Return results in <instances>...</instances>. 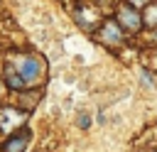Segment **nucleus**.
<instances>
[{
    "label": "nucleus",
    "mask_w": 157,
    "mask_h": 152,
    "mask_svg": "<svg viewBox=\"0 0 157 152\" xmlns=\"http://www.w3.org/2000/svg\"><path fill=\"white\" fill-rule=\"evenodd\" d=\"M42 71H44V64L39 56L34 54H17L7 61V69H5V81L10 88L15 91H25L34 83L42 81Z\"/></svg>",
    "instance_id": "nucleus-1"
},
{
    "label": "nucleus",
    "mask_w": 157,
    "mask_h": 152,
    "mask_svg": "<svg viewBox=\"0 0 157 152\" xmlns=\"http://www.w3.org/2000/svg\"><path fill=\"white\" fill-rule=\"evenodd\" d=\"M118 22H120V27H125L128 32H137V29L142 27V17H140V12H137L132 5H120V10H118Z\"/></svg>",
    "instance_id": "nucleus-2"
},
{
    "label": "nucleus",
    "mask_w": 157,
    "mask_h": 152,
    "mask_svg": "<svg viewBox=\"0 0 157 152\" xmlns=\"http://www.w3.org/2000/svg\"><path fill=\"white\" fill-rule=\"evenodd\" d=\"M96 37H98L105 47H118V44L123 42V32H120V27H118L115 22H103Z\"/></svg>",
    "instance_id": "nucleus-3"
},
{
    "label": "nucleus",
    "mask_w": 157,
    "mask_h": 152,
    "mask_svg": "<svg viewBox=\"0 0 157 152\" xmlns=\"http://www.w3.org/2000/svg\"><path fill=\"white\" fill-rule=\"evenodd\" d=\"M29 137H32L29 130H20V132H15V135L5 142V152H25V147L29 145Z\"/></svg>",
    "instance_id": "nucleus-4"
},
{
    "label": "nucleus",
    "mask_w": 157,
    "mask_h": 152,
    "mask_svg": "<svg viewBox=\"0 0 157 152\" xmlns=\"http://www.w3.org/2000/svg\"><path fill=\"white\" fill-rule=\"evenodd\" d=\"M22 115L25 113H15L10 108H0V127H7V123H22Z\"/></svg>",
    "instance_id": "nucleus-5"
},
{
    "label": "nucleus",
    "mask_w": 157,
    "mask_h": 152,
    "mask_svg": "<svg viewBox=\"0 0 157 152\" xmlns=\"http://www.w3.org/2000/svg\"><path fill=\"white\" fill-rule=\"evenodd\" d=\"M140 17H142V25H147V27H157V2L147 5L145 12H142Z\"/></svg>",
    "instance_id": "nucleus-6"
},
{
    "label": "nucleus",
    "mask_w": 157,
    "mask_h": 152,
    "mask_svg": "<svg viewBox=\"0 0 157 152\" xmlns=\"http://www.w3.org/2000/svg\"><path fill=\"white\" fill-rule=\"evenodd\" d=\"M152 42H157V32H155V39H152Z\"/></svg>",
    "instance_id": "nucleus-7"
}]
</instances>
